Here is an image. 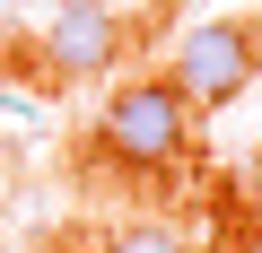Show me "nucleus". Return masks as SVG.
<instances>
[{
  "label": "nucleus",
  "instance_id": "nucleus-1",
  "mask_svg": "<svg viewBox=\"0 0 262 253\" xmlns=\"http://www.w3.org/2000/svg\"><path fill=\"white\" fill-rule=\"evenodd\" d=\"M184 140H192V105L166 87V79H122L96 113V157L131 166V175H166L184 166Z\"/></svg>",
  "mask_w": 262,
  "mask_h": 253
},
{
  "label": "nucleus",
  "instance_id": "nucleus-2",
  "mask_svg": "<svg viewBox=\"0 0 262 253\" xmlns=\"http://www.w3.org/2000/svg\"><path fill=\"white\" fill-rule=\"evenodd\" d=\"M253 70H262V44H253V27H245V18H201V27L175 44V70H166V87H175L192 113H210V105L245 96V87H253Z\"/></svg>",
  "mask_w": 262,
  "mask_h": 253
},
{
  "label": "nucleus",
  "instance_id": "nucleus-3",
  "mask_svg": "<svg viewBox=\"0 0 262 253\" xmlns=\"http://www.w3.org/2000/svg\"><path fill=\"white\" fill-rule=\"evenodd\" d=\"M114 53H122V18L105 0H53L44 9V70L96 79V70H114Z\"/></svg>",
  "mask_w": 262,
  "mask_h": 253
},
{
  "label": "nucleus",
  "instance_id": "nucleus-4",
  "mask_svg": "<svg viewBox=\"0 0 262 253\" xmlns=\"http://www.w3.org/2000/svg\"><path fill=\"white\" fill-rule=\"evenodd\" d=\"M105 253H184V236L158 227V218H122V227L105 236Z\"/></svg>",
  "mask_w": 262,
  "mask_h": 253
},
{
  "label": "nucleus",
  "instance_id": "nucleus-5",
  "mask_svg": "<svg viewBox=\"0 0 262 253\" xmlns=\"http://www.w3.org/2000/svg\"><path fill=\"white\" fill-rule=\"evenodd\" d=\"M236 253H262V227H253V236H236Z\"/></svg>",
  "mask_w": 262,
  "mask_h": 253
}]
</instances>
